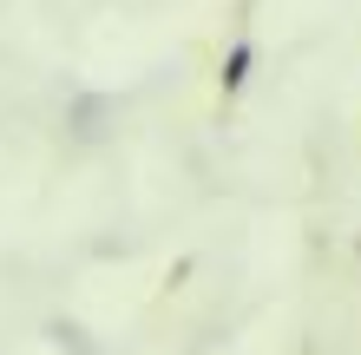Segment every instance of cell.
<instances>
[{
  "label": "cell",
  "mask_w": 361,
  "mask_h": 355,
  "mask_svg": "<svg viewBox=\"0 0 361 355\" xmlns=\"http://www.w3.org/2000/svg\"><path fill=\"white\" fill-rule=\"evenodd\" d=\"M250 73H257V40L237 33V40L224 47V59H217V92H224V99H237V92L250 86Z\"/></svg>",
  "instance_id": "obj_1"
}]
</instances>
